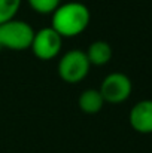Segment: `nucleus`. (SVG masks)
Masks as SVG:
<instances>
[{
	"mask_svg": "<svg viewBox=\"0 0 152 153\" xmlns=\"http://www.w3.org/2000/svg\"><path fill=\"white\" fill-rule=\"evenodd\" d=\"M91 22V10L90 7L78 0L66 1L52 12L51 15V27L63 37L70 39L82 34Z\"/></svg>",
	"mask_w": 152,
	"mask_h": 153,
	"instance_id": "nucleus-1",
	"label": "nucleus"
},
{
	"mask_svg": "<svg viewBox=\"0 0 152 153\" xmlns=\"http://www.w3.org/2000/svg\"><path fill=\"white\" fill-rule=\"evenodd\" d=\"M34 28L30 22L22 19H10L0 25V43L3 49L13 52L27 51L31 46Z\"/></svg>",
	"mask_w": 152,
	"mask_h": 153,
	"instance_id": "nucleus-2",
	"label": "nucleus"
},
{
	"mask_svg": "<svg viewBox=\"0 0 152 153\" xmlns=\"http://www.w3.org/2000/svg\"><path fill=\"white\" fill-rule=\"evenodd\" d=\"M91 70V64L87 53L82 49H70L64 52L57 64V73L60 79L66 83L75 85L87 79Z\"/></svg>",
	"mask_w": 152,
	"mask_h": 153,
	"instance_id": "nucleus-3",
	"label": "nucleus"
},
{
	"mask_svg": "<svg viewBox=\"0 0 152 153\" xmlns=\"http://www.w3.org/2000/svg\"><path fill=\"white\" fill-rule=\"evenodd\" d=\"M99 91L104 102L121 104L130 98L133 92V83H131V79L125 73L112 71L101 80Z\"/></svg>",
	"mask_w": 152,
	"mask_h": 153,
	"instance_id": "nucleus-4",
	"label": "nucleus"
},
{
	"mask_svg": "<svg viewBox=\"0 0 152 153\" xmlns=\"http://www.w3.org/2000/svg\"><path fill=\"white\" fill-rule=\"evenodd\" d=\"M61 48H63V37L51 25L34 31L30 51L33 52V55L37 59L51 61L60 55Z\"/></svg>",
	"mask_w": 152,
	"mask_h": 153,
	"instance_id": "nucleus-5",
	"label": "nucleus"
},
{
	"mask_svg": "<svg viewBox=\"0 0 152 153\" xmlns=\"http://www.w3.org/2000/svg\"><path fill=\"white\" fill-rule=\"evenodd\" d=\"M130 126L139 134H152V100L137 101L128 113Z\"/></svg>",
	"mask_w": 152,
	"mask_h": 153,
	"instance_id": "nucleus-6",
	"label": "nucleus"
},
{
	"mask_svg": "<svg viewBox=\"0 0 152 153\" xmlns=\"http://www.w3.org/2000/svg\"><path fill=\"white\" fill-rule=\"evenodd\" d=\"M87 58L91 64V67H103L106 64L110 62L113 51L109 42L106 40H94L93 43H90V46L87 48Z\"/></svg>",
	"mask_w": 152,
	"mask_h": 153,
	"instance_id": "nucleus-7",
	"label": "nucleus"
},
{
	"mask_svg": "<svg viewBox=\"0 0 152 153\" xmlns=\"http://www.w3.org/2000/svg\"><path fill=\"white\" fill-rule=\"evenodd\" d=\"M104 100L101 97L100 91L94 88L84 89L78 97V107L85 114H97L104 107Z\"/></svg>",
	"mask_w": 152,
	"mask_h": 153,
	"instance_id": "nucleus-8",
	"label": "nucleus"
},
{
	"mask_svg": "<svg viewBox=\"0 0 152 153\" xmlns=\"http://www.w3.org/2000/svg\"><path fill=\"white\" fill-rule=\"evenodd\" d=\"M22 0H0V25L16 18Z\"/></svg>",
	"mask_w": 152,
	"mask_h": 153,
	"instance_id": "nucleus-9",
	"label": "nucleus"
},
{
	"mask_svg": "<svg viewBox=\"0 0 152 153\" xmlns=\"http://www.w3.org/2000/svg\"><path fill=\"white\" fill-rule=\"evenodd\" d=\"M31 10L39 15H52V12L61 4V0H25Z\"/></svg>",
	"mask_w": 152,
	"mask_h": 153,
	"instance_id": "nucleus-10",
	"label": "nucleus"
},
{
	"mask_svg": "<svg viewBox=\"0 0 152 153\" xmlns=\"http://www.w3.org/2000/svg\"><path fill=\"white\" fill-rule=\"evenodd\" d=\"M3 51V48H1V43H0V52Z\"/></svg>",
	"mask_w": 152,
	"mask_h": 153,
	"instance_id": "nucleus-11",
	"label": "nucleus"
}]
</instances>
